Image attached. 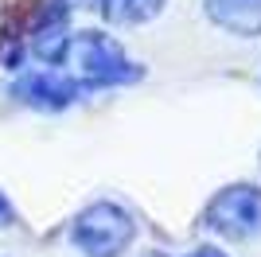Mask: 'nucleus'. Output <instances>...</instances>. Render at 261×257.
Listing matches in <instances>:
<instances>
[{"instance_id": "obj_1", "label": "nucleus", "mask_w": 261, "mask_h": 257, "mask_svg": "<svg viewBox=\"0 0 261 257\" xmlns=\"http://www.w3.org/2000/svg\"><path fill=\"white\" fill-rule=\"evenodd\" d=\"M51 66L78 86H125L141 78V63L106 32H66Z\"/></svg>"}, {"instance_id": "obj_5", "label": "nucleus", "mask_w": 261, "mask_h": 257, "mask_svg": "<svg viewBox=\"0 0 261 257\" xmlns=\"http://www.w3.org/2000/svg\"><path fill=\"white\" fill-rule=\"evenodd\" d=\"M207 20L238 39H261V0H203Z\"/></svg>"}, {"instance_id": "obj_6", "label": "nucleus", "mask_w": 261, "mask_h": 257, "mask_svg": "<svg viewBox=\"0 0 261 257\" xmlns=\"http://www.w3.org/2000/svg\"><path fill=\"white\" fill-rule=\"evenodd\" d=\"M86 4L98 12L106 23H113V28L148 23V20H156V16L168 8V0H86Z\"/></svg>"}, {"instance_id": "obj_8", "label": "nucleus", "mask_w": 261, "mask_h": 257, "mask_svg": "<svg viewBox=\"0 0 261 257\" xmlns=\"http://www.w3.org/2000/svg\"><path fill=\"white\" fill-rule=\"evenodd\" d=\"M8 226H16V207H12L8 195L0 191V230H8Z\"/></svg>"}, {"instance_id": "obj_4", "label": "nucleus", "mask_w": 261, "mask_h": 257, "mask_svg": "<svg viewBox=\"0 0 261 257\" xmlns=\"http://www.w3.org/2000/svg\"><path fill=\"white\" fill-rule=\"evenodd\" d=\"M82 94V86L70 82L63 70L55 66H39V70H23L16 82H12V97L20 106L43 109V113H59V109H70Z\"/></svg>"}, {"instance_id": "obj_2", "label": "nucleus", "mask_w": 261, "mask_h": 257, "mask_svg": "<svg viewBox=\"0 0 261 257\" xmlns=\"http://www.w3.org/2000/svg\"><path fill=\"white\" fill-rule=\"evenodd\" d=\"M137 242V218L113 199H94L70 222V246L82 257H121Z\"/></svg>"}, {"instance_id": "obj_7", "label": "nucleus", "mask_w": 261, "mask_h": 257, "mask_svg": "<svg viewBox=\"0 0 261 257\" xmlns=\"http://www.w3.org/2000/svg\"><path fill=\"white\" fill-rule=\"evenodd\" d=\"M152 257H226V253L215 249V246H191V249H175V253H168V249H152Z\"/></svg>"}, {"instance_id": "obj_3", "label": "nucleus", "mask_w": 261, "mask_h": 257, "mask_svg": "<svg viewBox=\"0 0 261 257\" xmlns=\"http://www.w3.org/2000/svg\"><path fill=\"white\" fill-rule=\"evenodd\" d=\"M203 226L226 242H253L261 234V187L230 183L203 211Z\"/></svg>"}]
</instances>
